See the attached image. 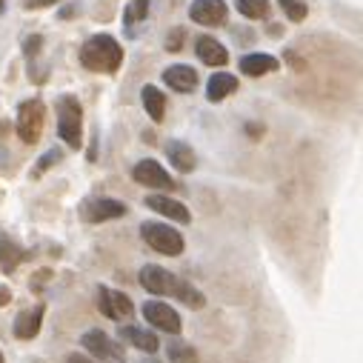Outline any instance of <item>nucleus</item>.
<instances>
[{"label": "nucleus", "instance_id": "bb28decb", "mask_svg": "<svg viewBox=\"0 0 363 363\" xmlns=\"http://www.w3.org/2000/svg\"><path fill=\"white\" fill-rule=\"evenodd\" d=\"M40 43H43V40H40V35H32V38L26 40V54H29V57H32V54H38Z\"/></svg>", "mask_w": 363, "mask_h": 363}, {"label": "nucleus", "instance_id": "4be33fe9", "mask_svg": "<svg viewBox=\"0 0 363 363\" xmlns=\"http://www.w3.org/2000/svg\"><path fill=\"white\" fill-rule=\"evenodd\" d=\"M238 12L252 21H260L269 15V0H238Z\"/></svg>", "mask_w": 363, "mask_h": 363}, {"label": "nucleus", "instance_id": "39448f33", "mask_svg": "<svg viewBox=\"0 0 363 363\" xmlns=\"http://www.w3.org/2000/svg\"><path fill=\"white\" fill-rule=\"evenodd\" d=\"M178 283H180V277H175L172 272H166L161 266H152V263L143 266V272H140V286L152 295H175Z\"/></svg>", "mask_w": 363, "mask_h": 363}, {"label": "nucleus", "instance_id": "f257e3e1", "mask_svg": "<svg viewBox=\"0 0 363 363\" xmlns=\"http://www.w3.org/2000/svg\"><path fill=\"white\" fill-rule=\"evenodd\" d=\"M81 60L86 69L92 71H117V66L123 63V49L115 38L109 35H95L83 43L81 49Z\"/></svg>", "mask_w": 363, "mask_h": 363}, {"label": "nucleus", "instance_id": "c85d7f7f", "mask_svg": "<svg viewBox=\"0 0 363 363\" xmlns=\"http://www.w3.org/2000/svg\"><path fill=\"white\" fill-rule=\"evenodd\" d=\"M54 161H60V152H49V155H46L43 161H40V172H43V169H46L49 163H54Z\"/></svg>", "mask_w": 363, "mask_h": 363}, {"label": "nucleus", "instance_id": "7ed1b4c3", "mask_svg": "<svg viewBox=\"0 0 363 363\" xmlns=\"http://www.w3.org/2000/svg\"><path fill=\"white\" fill-rule=\"evenodd\" d=\"M140 235H143V241H146L161 255H180L183 252L180 232L172 229V226H166V224H143L140 226Z\"/></svg>", "mask_w": 363, "mask_h": 363}, {"label": "nucleus", "instance_id": "f8f14e48", "mask_svg": "<svg viewBox=\"0 0 363 363\" xmlns=\"http://www.w3.org/2000/svg\"><path fill=\"white\" fill-rule=\"evenodd\" d=\"M195 52H197V57H200L206 66H226V63H229V52L224 49V43H217V40L209 38V35L197 38Z\"/></svg>", "mask_w": 363, "mask_h": 363}, {"label": "nucleus", "instance_id": "473e14b6", "mask_svg": "<svg viewBox=\"0 0 363 363\" xmlns=\"http://www.w3.org/2000/svg\"><path fill=\"white\" fill-rule=\"evenodd\" d=\"M0 363H4V355H0Z\"/></svg>", "mask_w": 363, "mask_h": 363}, {"label": "nucleus", "instance_id": "f03ea898", "mask_svg": "<svg viewBox=\"0 0 363 363\" xmlns=\"http://www.w3.org/2000/svg\"><path fill=\"white\" fill-rule=\"evenodd\" d=\"M81 123H83V112L78 98L63 95L57 100V134L69 143V146H81Z\"/></svg>", "mask_w": 363, "mask_h": 363}, {"label": "nucleus", "instance_id": "dca6fc26", "mask_svg": "<svg viewBox=\"0 0 363 363\" xmlns=\"http://www.w3.org/2000/svg\"><path fill=\"white\" fill-rule=\"evenodd\" d=\"M277 69V60L272 57V54H246L243 60H241V71L243 75H249V78H260V75H269V71H275Z\"/></svg>", "mask_w": 363, "mask_h": 363}, {"label": "nucleus", "instance_id": "9d476101", "mask_svg": "<svg viewBox=\"0 0 363 363\" xmlns=\"http://www.w3.org/2000/svg\"><path fill=\"white\" fill-rule=\"evenodd\" d=\"M143 203H146L152 212H158V214L169 217V221H178V224H189V221H192L189 209H186L183 203H178L175 197H166V195H149Z\"/></svg>", "mask_w": 363, "mask_h": 363}, {"label": "nucleus", "instance_id": "393cba45", "mask_svg": "<svg viewBox=\"0 0 363 363\" xmlns=\"http://www.w3.org/2000/svg\"><path fill=\"white\" fill-rule=\"evenodd\" d=\"M277 4H280V9H283V15L289 18V21H304L306 18V4H304V0H277Z\"/></svg>", "mask_w": 363, "mask_h": 363}, {"label": "nucleus", "instance_id": "7c9ffc66", "mask_svg": "<svg viewBox=\"0 0 363 363\" xmlns=\"http://www.w3.org/2000/svg\"><path fill=\"white\" fill-rule=\"evenodd\" d=\"M12 295H9V289H4V286H0V304H6Z\"/></svg>", "mask_w": 363, "mask_h": 363}, {"label": "nucleus", "instance_id": "cd10ccee", "mask_svg": "<svg viewBox=\"0 0 363 363\" xmlns=\"http://www.w3.org/2000/svg\"><path fill=\"white\" fill-rule=\"evenodd\" d=\"M21 4H23L26 9H40V6H52V4H57V0H21Z\"/></svg>", "mask_w": 363, "mask_h": 363}, {"label": "nucleus", "instance_id": "412c9836", "mask_svg": "<svg viewBox=\"0 0 363 363\" xmlns=\"http://www.w3.org/2000/svg\"><path fill=\"white\" fill-rule=\"evenodd\" d=\"M166 355H169L172 363H197V352L192 346H186L183 340H172L169 349H166Z\"/></svg>", "mask_w": 363, "mask_h": 363}, {"label": "nucleus", "instance_id": "2eb2a0df", "mask_svg": "<svg viewBox=\"0 0 363 363\" xmlns=\"http://www.w3.org/2000/svg\"><path fill=\"white\" fill-rule=\"evenodd\" d=\"M238 89V78L229 75V71H217V75L209 78V86H206V98L209 100H224L226 95H232Z\"/></svg>", "mask_w": 363, "mask_h": 363}, {"label": "nucleus", "instance_id": "b1692460", "mask_svg": "<svg viewBox=\"0 0 363 363\" xmlns=\"http://www.w3.org/2000/svg\"><path fill=\"white\" fill-rule=\"evenodd\" d=\"M146 15H149V0H132V4L126 6L123 23H126V26H134L137 21H143Z\"/></svg>", "mask_w": 363, "mask_h": 363}, {"label": "nucleus", "instance_id": "0eeeda50", "mask_svg": "<svg viewBox=\"0 0 363 363\" xmlns=\"http://www.w3.org/2000/svg\"><path fill=\"white\" fill-rule=\"evenodd\" d=\"M98 306L100 312L109 318V321H123L126 315H132V301L117 292V289H109V286H100V292H98Z\"/></svg>", "mask_w": 363, "mask_h": 363}, {"label": "nucleus", "instance_id": "2f4dec72", "mask_svg": "<svg viewBox=\"0 0 363 363\" xmlns=\"http://www.w3.org/2000/svg\"><path fill=\"white\" fill-rule=\"evenodd\" d=\"M0 15H4V0H0Z\"/></svg>", "mask_w": 363, "mask_h": 363}, {"label": "nucleus", "instance_id": "f3484780", "mask_svg": "<svg viewBox=\"0 0 363 363\" xmlns=\"http://www.w3.org/2000/svg\"><path fill=\"white\" fill-rule=\"evenodd\" d=\"M40 321H43V309H40V306H38V309H26V312H21L18 321H15V335H18L21 340L35 338V335L40 332Z\"/></svg>", "mask_w": 363, "mask_h": 363}, {"label": "nucleus", "instance_id": "9b49d317", "mask_svg": "<svg viewBox=\"0 0 363 363\" xmlns=\"http://www.w3.org/2000/svg\"><path fill=\"white\" fill-rule=\"evenodd\" d=\"M126 214V206L120 200H112V197H98L92 203H86V217L92 224H103V221H115V217Z\"/></svg>", "mask_w": 363, "mask_h": 363}, {"label": "nucleus", "instance_id": "ddd939ff", "mask_svg": "<svg viewBox=\"0 0 363 363\" xmlns=\"http://www.w3.org/2000/svg\"><path fill=\"white\" fill-rule=\"evenodd\" d=\"M163 81H166L175 92H192V89L197 86V71H195L192 66L178 63V66H169V69L163 71Z\"/></svg>", "mask_w": 363, "mask_h": 363}, {"label": "nucleus", "instance_id": "5701e85b", "mask_svg": "<svg viewBox=\"0 0 363 363\" xmlns=\"http://www.w3.org/2000/svg\"><path fill=\"white\" fill-rule=\"evenodd\" d=\"M175 298H178V301H183L186 306H195V309H200V306H203V295L197 292V289H195L192 283H186V280H180V283H178Z\"/></svg>", "mask_w": 363, "mask_h": 363}, {"label": "nucleus", "instance_id": "c756f323", "mask_svg": "<svg viewBox=\"0 0 363 363\" xmlns=\"http://www.w3.org/2000/svg\"><path fill=\"white\" fill-rule=\"evenodd\" d=\"M66 363H92V360H86V357H78V355H69V357H66Z\"/></svg>", "mask_w": 363, "mask_h": 363}, {"label": "nucleus", "instance_id": "6ab92c4d", "mask_svg": "<svg viewBox=\"0 0 363 363\" xmlns=\"http://www.w3.org/2000/svg\"><path fill=\"white\" fill-rule=\"evenodd\" d=\"M83 346H86L92 355H98V357H109V355L117 352V349L112 346V340L106 338V332H100V329L86 332V335H83Z\"/></svg>", "mask_w": 363, "mask_h": 363}, {"label": "nucleus", "instance_id": "1a4fd4ad", "mask_svg": "<svg viewBox=\"0 0 363 363\" xmlns=\"http://www.w3.org/2000/svg\"><path fill=\"white\" fill-rule=\"evenodd\" d=\"M189 15L200 26H221L226 21V4L224 0H195Z\"/></svg>", "mask_w": 363, "mask_h": 363}, {"label": "nucleus", "instance_id": "6e6552de", "mask_svg": "<svg viewBox=\"0 0 363 363\" xmlns=\"http://www.w3.org/2000/svg\"><path fill=\"white\" fill-rule=\"evenodd\" d=\"M132 178L140 183V186H152V189H172L175 180L169 178V172L158 163V161H140L134 169H132Z\"/></svg>", "mask_w": 363, "mask_h": 363}, {"label": "nucleus", "instance_id": "a211bd4d", "mask_svg": "<svg viewBox=\"0 0 363 363\" xmlns=\"http://www.w3.org/2000/svg\"><path fill=\"white\" fill-rule=\"evenodd\" d=\"M140 98H143V106H146L149 117H152L155 123H161V120H163V115H166V98H163V92H161V89H155V86H143Z\"/></svg>", "mask_w": 363, "mask_h": 363}, {"label": "nucleus", "instance_id": "4468645a", "mask_svg": "<svg viewBox=\"0 0 363 363\" xmlns=\"http://www.w3.org/2000/svg\"><path fill=\"white\" fill-rule=\"evenodd\" d=\"M166 155H169V161H172V166H175L178 172H192L195 163H197L192 146H186L183 140H169V143H166Z\"/></svg>", "mask_w": 363, "mask_h": 363}, {"label": "nucleus", "instance_id": "423d86ee", "mask_svg": "<svg viewBox=\"0 0 363 363\" xmlns=\"http://www.w3.org/2000/svg\"><path fill=\"white\" fill-rule=\"evenodd\" d=\"M143 318H146L152 326L169 332V335H178V332H180V318H178V312H175L169 304L146 301V304H143Z\"/></svg>", "mask_w": 363, "mask_h": 363}, {"label": "nucleus", "instance_id": "20e7f679", "mask_svg": "<svg viewBox=\"0 0 363 363\" xmlns=\"http://www.w3.org/2000/svg\"><path fill=\"white\" fill-rule=\"evenodd\" d=\"M43 117H46V109L40 100H26L18 112V134L23 143H38L40 132H43Z\"/></svg>", "mask_w": 363, "mask_h": 363}, {"label": "nucleus", "instance_id": "a878e982", "mask_svg": "<svg viewBox=\"0 0 363 363\" xmlns=\"http://www.w3.org/2000/svg\"><path fill=\"white\" fill-rule=\"evenodd\" d=\"M180 46H183V29H175V32L166 38V49H169V52H180Z\"/></svg>", "mask_w": 363, "mask_h": 363}, {"label": "nucleus", "instance_id": "aec40b11", "mask_svg": "<svg viewBox=\"0 0 363 363\" xmlns=\"http://www.w3.org/2000/svg\"><path fill=\"white\" fill-rule=\"evenodd\" d=\"M120 338H126V340H129L132 346H137L140 352H155V349H158V338L149 335V332H143V329H137V326L120 329Z\"/></svg>", "mask_w": 363, "mask_h": 363}]
</instances>
